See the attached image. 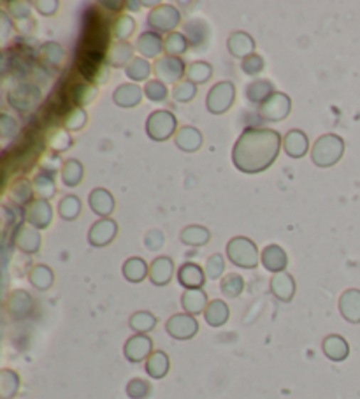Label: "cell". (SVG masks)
Masks as SVG:
<instances>
[{
  "label": "cell",
  "instance_id": "cell-1",
  "mask_svg": "<svg viewBox=\"0 0 360 399\" xmlns=\"http://www.w3.org/2000/svg\"><path fill=\"white\" fill-rule=\"evenodd\" d=\"M281 150V136L272 129H246L235 141L232 162L241 173L258 174L275 164Z\"/></svg>",
  "mask_w": 360,
  "mask_h": 399
},
{
  "label": "cell",
  "instance_id": "cell-2",
  "mask_svg": "<svg viewBox=\"0 0 360 399\" xmlns=\"http://www.w3.org/2000/svg\"><path fill=\"white\" fill-rule=\"evenodd\" d=\"M344 141L337 134H325L318 137L311 150V160L318 167H332L343 159Z\"/></svg>",
  "mask_w": 360,
  "mask_h": 399
},
{
  "label": "cell",
  "instance_id": "cell-3",
  "mask_svg": "<svg viewBox=\"0 0 360 399\" xmlns=\"http://www.w3.org/2000/svg\"><path fill=\"white\" fill-rule=\"evenodd\" d=\"M227 257L234 266L243 267V270H255L260 262V253H258L257 245L245 236L232 238L228 241Z\"/></svg>",
  "mask_w": 360,
  "mask_h": 399
},
{
  "label": "cell",
  "instance_id": "cell-4",
  "mask_svg": "<svg viewBox=\"0 0 360 399\" xmlns=\"http://www.w3.org/2000/svg\"><path fill=\"white\" fill-rule=\"evenodd\" d=\"M176 130H178V118L167 110L153 111L146 120V134L149 136V139L159 141V143L176 136L178 134Z\"/></svg>",
  "mask_w": 360,
  "mask_h": 399
},
{
  "label": "cell",
  "instance_id": "cell-5",
  "mask_svg": "<svg viewBox=\"0 0 360 399\" xmlns=\"http://www.w3.org/2000/svg\"><path fill=\"white\" fill-rule=\"evenodd\" d=\"M235 87L232 81H220L211 88L206 97V106L213 115H223L234 106Z\"/></svg>",
  "mask_w": 360,
  "mask_h": 399
},
{
  "label": "cell",
  "instance_id": "cell-6",
  "mask_svg": "<svg viewBox=\"0 0 360 399\" xmlns=\"http://www.w3.org/2000/svg\"><path fill=\"white\" fill-rule=\"evenodd\" d=\"M43 100V93L32 83H20L7 93V102L18 111H32Z\"/></svg>",
  "mask_w": 360,
  "mask_h": 399
},
{
  "label": "cell",
  "instance_id": "cell-7",
  "mask_svg": "<svg viewBox=\"0 0 360 399\" xmlns=\"http://www.w3.org/2000/svg\"><path fill=\"white\" fill-rule=\"evenodd\" d=\"M148 23L157 33H172L174 28L181 23V13H179V9H176L174 6L162 4V6L152 9V13L148 14Z\"/></svg>",
  "mask_w": 360,
  "mask_h": 399
},
{
  "label": "cell",
  "instance_id": "cell-8",
  "mask_svg": "<svg viewBox=\"0 0 360 399\" xmlns=\"http://www.w3.org/2000/svg\"><path fill=\"white\" fill-rule=\"evenodd\" d=\"M198 322L194 315L189 313H176L166 322V331L171 338L179 339V341H186L197 336L198 333Z\"/></svg>",
  "mask_w": 360,
  "mask_h": 399
},
{
  "label": "cell",
  "instance_id": "cell-9",
  "mask_svg": "<svg viewBox=\"0 0 360 399\" xmlns=\"http://www.w3.org/2000/svg\"><path fill=\"white\" fill-rule=\"evenodd\" d=\"M153 70H155L157 80L162 81V83H174L178 85L179 81H183V76L186 73L185 62L178 57H160L159 60H155V65H153Z\"/></svg>",
  "mask_w": 360,
  "mask_h": 399
},
{
  "label": "cell",
  "instance_id": "cell-10",
  "mask_svg": "<svg viewBox=\"0 0 360 399\" xmlns=\"http://www.w3.org/2000/svg\"><path fill=\"white\" fill-rule=\"evenodd\" d=\"M292 100L287 93L276 92L271 99L258 107V115L265 122H283L290 115Z\"/></svg>",
  "mask_w": 360,
  "mask_h": 399
},
{
  "label": "cell",
  "instance_id": "cell-11",
  "mask_svg": "<svg viewBox=\"0 0 360 399\" xmlns=\"http://www.w3.org/2000/svg\"><path fill=\"white\" fill-rule=\"evenodd\" d=\"M153 352H155L153 350V339L148 334H134L127 339L125 346H123V356L132 364L148 361V357Z\"/></svg>",
  "mask_w": 360,
  "mask_h": 399
},
{
  "label": "cell",
  "instance_id": "cell-12",
  "mask_svg": "<svg viewBox=\"0 0 360 399\" xmlns=\"http://www.w3.org/2000/svg\"><path fill=\"white\" fill-rule=\"evenodd\" d=\"M33 297L27 290L16 289L7 296L6 309L13 320H25L33 313Z\"/></svg>",
  "mask_w": 360,
  "mask_h": 399
},
{
  "label": "cell",
  "instance_id": "cell-13",
  "mask_svg": "<svg viewBox=\"0 0 360 399\" xmlns=\"http://www.w3.org/2000/svg\"><path fill=\"white\" fill-rule=\"evenodd\" d=\"M25 220H27L28 225L36 227L37 230L48 229L51 225V220H53V208L50 206L48 201L36 199L25 208Z\"/></svg>",
  "mask_w": 360,
  "mask_h": 399
},
{
  "label": "cell",
  "instance_id": "cell-14",
  "mask_svg": "<svg viewBox=\"0 0 360 399\" xmlns=\"http://www.w3.org/2000/svg\"><path fill=\"white\" fill-rule=\"evenodd\" d=\"M118 234V223L112 218H102L92 225L88 233V243L95 248H104L116 240Z\"/></svg>",
  "mask_w": 360,
  "mask_h": 399
},
{
  "label": "cell",
  "instance_id": "cell-15",
  "mask_svg": "<svg viewBox=\"0 0 360 399\" xmlns=\"http://www.w3.org/2000/svg\"><path fill=\"white\" fill-rule=\"evenodd\" d=\"M14 245L23 253L33 255V253H37L41 250L43 238H41L39 230H37L36 227L28 225V223H21V225L14 230Z\"/></svg>",
  "mask_w": 360,
  "mask_h": 399
},
{
  "label": "cell",
  "instance_id": "cell-16",
  "mask_svg": "<svg viewBox=\"0 0 360 399\" xmlns=\"http://www.w3.org/2000/svg\"><path fill=\"white\" fill-rule=\"evenodd\" d=\"M269 289H271L272 296H275L277 301H281V303H290V301L294 299L295 292H297V283H295V280L290 273L283 271V273H276L275 277L271 278Z\"/></svg>",
  "mask_w": 360,
  "mask_h": 399
},
{
  "label": "cell",
  "instance_id": "cell-17",
  "mask_svg": "<svg viewBox=\"0 0 360 399\" xmlns=\"http://www.w3.org/2000/svg\"><path fill=\"white\" fill-rule=\"evenodd\" d=\"M134 58H136L134 57V46L129 41H115L107 50L106 63L107 67H115V69H122V67L127 69Z\"/></svg>",
  "mask_w": 360,
  "mask_h": 399
},
{
  "label": "cell",
  "instance_id": "cell-18",
  "mask_svg": "<svg viewBox=\"0 0 360 399\" xmlns=\"http://www.w3.org/2000/svg\"><path fill=\"white\" fill-rule=\"evenodd\" d=\"M227 48L228 53L232 55L234 58H239V60H246V58L255 55V39L246 32H232L231 37L227 41Z\"/></svg>",
  "mask_w": 360,
  "mask_h": 399
},
{
  "label": "cell",
  "instance_id": "cell-19",
  "mask_svg": "<svg viewBox=\"0 0 360 399\" xmlns=\"http://www.w3.org/2000/svg\"><path fill=\"white\" fill-rule=\"evenodd\" d=\"M206 280H208V277H206V271L195 262H185L178 270L179 285L186 290L202 289L206 283Z\"/></svg>",
  "mask_w": 360,
  "mask_h": 399
},
{
  "label": "cell",
  "instance_id": "cell-20",
  "mask_svg": "<svg viewBox=\"0 0 360 399\" xmlns=\"http://www.w3.org/2000/svg\"><path fill=\"white\" fill-rule=\"evenodd\" d=\"M174 277V260L171 257H157L149 264V280L155 287H166Z\"/></svg>",
  "mask_w": 360,
  "mask_h": 399
},
{
  "label": "cell",
  "instance_id": "cell-21",
  "mask_svg": "<svg viewBox=\"0 0 360 399\" xmlns=\"http://www.w3.org/2000/svg\"><path fill=\"white\" fill-rule=\"evenodd\" d=\"M260 262L262 266L268 271H271V273H283L288 266L287 252H285L280 245H268L262 250Z\"/></svg>",
  "mask_w": 360,
  "mask_h": 399
},
{
  "label": "cell",
  "instance_id": "cell-22",
  "mask_svg": "<svg viewBox=\"0 0 360 399\" xmlns=\"http://www.w3.org/2000/svg\"><path fill=\"white\" fill-rule=\"evenodd\" d=\"M339 313L346 322L360 324V290L348 289L339 297Z\"/></svg>",
  "mask_w": 360,
  "mask_h": 399
},
{
  "label": "cell",
  "instance_id": "cell-23",
  "mask_svg": "<svg viewBox=\"0 0 360 399\" xmlns=\"http://www.w3.org/2000/svg\"><path fill=\"white\" fill-rule=\"evenodd\" d=\"M136 48L144 58H157L159 60L160 55L166 51V39H162L157 32H144L137 39Z\"/></svg>",
  "mask_w": 360,
  "mask_h": 399
},
{
  "label": "cell",
  "instance_id": "cell-24",
  "mask_svg": "<svg viewBox=\"0 0 360 399\" xmlns=\"http://www.w3.org/2000/svg\"><path fill=\"white\" fill-rule=\"evenodd\" d=\"M142 95H144V90H141V87H137V85H120L112 93V102L118 107H123V110H132L142 102Z\"/></svg>",
  "mask_w": 360,
  "mask_h": 399
},
{
  "label": "cell",
  "instance_id": "cell-25",
  "mask_svg": "<svg viewBox=\"0 0 360 399\" xmlns=\"http://www.w3.org/2000/svg\"><path fill=\"white\" fill-rule=\"evenodd\" d=\"M322 350H324L327 359L334 361V363H343L350 356V343L339 334H329L322 341Z\"/></svg>",
  "mask_w": 360,
  "mask_h": 399
},
{
  "label": "cell",
  "instance_id": "cell-26",
  "mask_svg": "<svg viewBox=\"0 0 360 399\" xmlns=\"http://www.w3.org/2000/svg\"><path fill=\"white\" fill-rule=\"evenodd\" d=\"M88 203L93 213L102 216V218H110V215L116 208L115 197H112V193L106 188H93L92 192H90Z\"/></svg>",
  "mask_w": 360,
  "mask_h": 399
},
{
  "label": "cell",
  "instance_id": "cell-27",
  "mask_svg": "<svg viewBox=\"0 0 360 399\" xmlns=\"http://www.w3.org/2000/svg\"><path fill=\"white\" fill-rule=\"evenodd\" d=\"M174 143L185 154H194V151L201 150L202 143H204V136L195 127H181L174 136Z\"/></svg>",
  "mask_w": 360,
  "mask_h": 399
},
{
  "label": "cell",
  "instance_id": "cell-28",
  "mask_svg": "<svg viewBox=\"0 0 360 399\" xmlns=\"http://www.w3.org/2000/svg\"><path fill=\"white\" fill-rule=\"evenodd\" d=\"M283 148L285 154L292 159H302L309 151V139L302 130H288L287 136L283 137Z\"/></svg>",
  "mask_w": 360,
  "mask_h": 399
},
{
  "label": "cell",
  "instance_id": "cell-29",
  "mask_svg": "<svg viewBox=\"0 0 360 399\" xmlns=\"http://www.w3.org/2000/svg\"><path fill=\"white\" fill-rule=\"evenodd\" d=\"M209 299H208V294L204 292L202 289L197 290H185L181 296V307L185 309V313L189 315H201V313L206 312L208 308Z\"/></svg>",
  "mask_w": 360,
  "mask_h": 399
},
{
  "label": "cell",
  "instance_id": "cell-30",
  "mask_svg": "<svg viewBox=\"0 0 360 399\" xmlns=\"http://www.w3.org/2000/svg\"><path fill=\"white\" fill-rule=\"evenodd\" d=\"M209 36H211V32H209V27L204 21L194 20L185 25V37L195 50H202V48L208 46Z\"/></svg>",
  "mask_w": 360,
  "mask_h": 399
},
{
  "label": "cell",
  "instance_id": "cell-31",
  "mask_svg": "<svg viewBox=\"0 0 360 399\" xmlns=\"http://www.w3.org/2000/svg\"><path fill=\"white\" fill-rule=\"evenodd\" d=\"M144 369L152 378L162 380L166 378L169 369H171V359H169V356L164 350H155L146 361Z\"/></svg>",
  "mask_w": 360,
  "mask_h": 399
},
{
  "label": "cell",
  "instance_id": "cell-32",
  "mask_svg": "<svg viewBox=\"0 0 360 399\" xmlns=\"http://www.w3.org/2000/svg\"><path fill=\"white\" fill-rule=\"evenodd\" d=\"M275 93V85L269 80H255L246 88V97L251 104H257V106L268 102Z\"/></svg>",
  "mask_w": 360,
  "mask_h": 399
},
{
  "label": "cell",
  "instance_id": "cell-33",
  "mask_svg": "<svg viewBox=\"0 0 360 399\" xmlns=\"http://www.w3.org/2000/svg\"><path fill=\"white\" fill-rule=\"evenodd\" d=\"M204 319L208 326L222 327L231 319V308L222 299H213L204 312Z\"/></svg>",
  "mask_w": 360,
  "mask_h": 399
},
{
  "label": "cell",
  "instance_id": "cell-34",
  "mask_svg": "<svg viewBox=\"0 0 360 399\" xmlns=\"http://www.w3.org/2000/svg\"><path fill=\"white\" fill-rule=\"evenodd\" d=\"M28 282L33 289L41 290V292H46L51 287L55 285V273L50 266H44V264H37L30 270L28 273Z\"/></svg>",
  "mask_w": 360,
  "mask_h": 399
},
{
  "label": "cell",
  "instance_id": "cell-35",
  "mask_svg": "<svg viewBox=\"0 0 360 399\" xmlns=\"http://www.w3.org/2000/svg\"><path fill=\"white\" fill-rule=\"evenodd\" d=\"M21 389V378L14 369L0 371V399H14Z\"/></svg>",
  "mask_w": 360,
  "mask_h": 399
},
{
  "label": "cell",
  "instance_id": "cell-36",
  "mask_svg": "<svg viewBox=\"0 0 360 399\" xmlns=\"http://www.w3.org/2000/svg\"><path fill=\"white\" fill-rule=\"evenodd\" d=\"M123 277L130 283H141L149 278V266L141 257H132L123 264Z\"/></svg>",
  "mask_w": 360,
  "mask_h": 399
},
{
  "label": "cell",
  "instance_id": "cell-37",
  "mask_svg": "<svg viewBox=\"0 0 360 399\" xmlns=\"http://www.w3.org/2000/svg\"><path fill=\"white\" fill-rule=\"evenodd\" d=\"M179 240H181L183 245L204 246L211 240V233H209V229H206V227L202 225H189L181 230Z\"/></svg>",
  "mask_w": 360,
  "mask_h": 399
},
{
  "label": "cell",
  "instance_id": "cell-38",
  "mask_svg": "<svg viewBox=\"0 0 360 399\" xmlns=\"http://www.w3.org/2000/svg\"><path fill=\"white\" fill-rule=\"evenodd\" d=\"M159 324V319L152 312H136L129 319V327L136 334H148Z\"/></svg>",
  "mask_w": 360,
  "mask_h": 399
},
{
  "label": "cell",
  "instance_id": "cell-39",
  "mask_svg": "<svg viewBox=\"0 0 360 399\" xmlns=\"http://www.w3.org/2000/svg\"><path fill=\"white\" fill-rule=\"evenodd\" d=\"M85 176V167L80 160L76 159H70L67 162H63L62 166V181L70 188L78 186L83 181Z\"/></svg>",
  "mask_w": 360,
  "mask_h": 399
},
{
  "label": "cell",
  "instance_id": "cell-40",
  "mask_svg": "<svg viewBox=\"0 0 360 399\" xmlns=\"http://www.w3.org/2000/svg\"><path fill=\"white\" fill-rule=\"evenodd\" d=\"M95 97H97V88L93 87V85H88V83L74 85V87L70 88V93H69L70 102L78 107L88 106L92 100H95Z\"/></svg>",
  "mask_w": 360,
  "mask_h": 399
},
{
  "label": "cell",
  "instance_id": "cell-41",
  "mask_svg": "<svg viewBox=\"0 0 360 399\" xmlns=\"http://www.w3.org/2000/svg\"><path fill=\"white\" fill-rule=\"evenodd\" d=\"M81 210H83V204L78 196H65L58 204V215L65 222L76 220L81 215Z\"/></svg>",
  "mask_w": 360,
  "mask_h": 399
},
{
  "label": "cell",
  "instance_id": "cell-42",
  "mask_svg": "<svg viewBox=\"0 0 360 399\" xmlns=\"http://www.w3.org/2000/svg\"><path fill=\"white\" fill-rule=\"evenodd\" d=\"M33 183H30L28 180L21 178V180L14 181V185L11 186V199L14 201L16 204L20 206H28L32 203V197H33Z\"/></svg>",
  "mask_w": 360,
  "mask_h": 399
},
{
  "label": "cell",
  "instance_id": "cell-43",
  "mask_svg": "<svg viewBox=\"0 0 360 399\" xmlns=\"http://www.w3.org/2000/svg\"><path fill=\"white\" fill-rule=\"evenodd\" d=\"M33 190L39 193V199L43 201H50L53 199L56 193V185L53 180V174L48 173H39L36 178H33Z\"/></svg>",
  "mask_w": 360,
  "mask_h": 399
},
{
  "label": "cell",
  "instance_id": "cell-44",
  "mask_svg": "<svg viewBox=\"0 0 360 399\" xmlns=\"http://www.w3.org/2000/svg\"><path fill=\"white\" fill-rule=\"evenodd\" d=\"M220 290H222L223 296L228 297V299H235V297L241 296L243 290H245V278L238 273L227 275V277L222 280V283H220Z\"/></svg>",
  "mask_w": 360,
  "mask_h": 399
},
{
  "label": "cell",
  "instance_id": "cell-45",
  "mask_svg": "<svg viewBox=\"0 0 360 399\" xmlns=\"http://www.w3.org/2000/svg\"><path fill=\"white\" fill-rule=\"evenodd\" d=\"M152 63L146 60V58L136 57L129 63V67L125 69V74L127 78L132 81H146L149 78V74H152ZM146 83H148V81H146Z\"/></svg>",
  "mask_w": 360,
  "mask_h": 399
},
{
  "label": "cell",
  "instance_id": "cell-46",
  "mask_svg": "<svg viewBox=\"0 0 360 399\" xmlns=\"http://www.w3.org/2000/svg\"><path fill=\"white\" fill-rule=\"evenodd\" d=\"M186 76L195 85H204L211 80L213 65L208 62H194L186 69Z\"/></svg>",
  "mask_w": 360,
  "mask_h": 399
},
{
  "label": "cell",
  "instance_id": "cell-47",
  "mask_svg": "<svg viewBox=\"0 0 360 399\" xmlns=\"http://www.w3.org/2000/svg\"><path fill=\"white\" fill-rule=\"evenodd\" d=\"M136 32V21L129 14H122V16L116 18L115 25H112L111 33L118 41H129V37Z\"/></svg>",
  "mask_w": 360,
  "mask_h": 399
},
{
  "label": "cell",
  "instance_id": "cell-48",
  "mask_svg": "<svg viewBox=\"0 0 360 399\" xmlns=\"http://www.w3.org/2000/svg\"><path fill=\"white\" fill-rule=\"evenodd\" d=\"M48 144H50L51 151H55V154H63V151L70 150V147L74 144V139L67 129H56L51 132Z\"/></svg>",
  "mask_w": 360,
  "mask_h": 399
},
{
  "label": "cell",
  "instance_id": "cell-49",
  "mask_svg": "<svg viewBox=\"0 0 360 399\" xmlns=\"http://www.w3.org/2000/svg\"><path fill=\"white\" fill-rule=\"evenodd\" d=\"M189 41H186L185 33L172 32L166 37V53L169 57H181L189 50Z\"/></svg>",
  "mask_w": 360,
  "mask_h": 399
},
{
  "label": "cell",
  "instance_id": "cell-50",
  "mask_svg": "<svg viewBox=\"0 0 360 399\" xmlns=\"http://www.w3.org/2000/svg\"><path fill=\"white\" fill-rule=\"evenodd\" d=\"M41 57H43V60L48 65H60L63 62V58H65V51H63V48L58 43L50 41V43H44L41 46Z\"/></svg>",
  "mask_w": 360,
  "mask_h": 399
},
{
  "label": "cell",
  "instance_id": "cell-51",
  "mask_svg": "<svg viewBox=\"0 0 360 399\" xmlns=\"http://www.w3.org/2000/svg\"><path fill=\"white\" fill-rule=\"evenodd\" d=\"M127 396L130 399H148L152 396V383L144 378H132L127 383Z\"/></svg>",
  "mask_w": 360,
  "mask_h": 399
},
{
  "label": "cell",
  "instance_id": "cell-52",
  "mask_svg": "<svg viewBox=\"0 0 360 399\" xmlns=\"http://www.w3.org/2000/svg\"><path fill=\"white\" fill-rule=\"evenodd\" d=\"M197 93H198L197 85L192 83L190 80L179 81V83L174 85V88H172V97H174V100H178V102H183V104L194 100Z\"/></svg>",
  "mask_w": 360,
  "mask_h": 399
},
{
  "label": "cell",
  "instance_id": "cell-53",
  "mask_svg": "<svg viewBox=\"0 0 360 399\" xmlns=\"http://www.w3.org/2000/svg\"><path fill=\"white\" fill-rule=\"evenodd\" d=\"M86 123H88V113H86L83 107H76V110H73L67 115L63 127H65L69 132H78V130L85 129Z\"/></svg>",
  "mask_w": 360,
  "mask_h": 399
},
{
  "label": "cell",
  "instance_id": "cell-54",
  "mask_svg": "<svg viewBox=\"0 0 360 399\" xmlns=\"http://www.w3.org/2000/svg\"><path fill=\"white\" fill-rule=\"evenodd\" d=\"M144 95L148 97L152 102H164L169 97V90L166 83L159 80H152L144 85Z\"/></svg>",
  "mask_w": 360,
  "mask_h": 399
},
{
  "label": "cell",
  "instance_id": "cell-55",
  "mask_svg": "<svg viewBox=\"0 0 360 399\" xmlns=\"http://www.w3.org/2000/svg\"><path fill=\"white\" fill-rule=\"evenodd\" d=\"M206 277L209 280H218L223 277L225 273V259L222 253H215V255H211L208 259V262H206Z\"/></svg>",
  "mask_w": 360,
  "mask_h": 399
},
{
  "label": "cell",
  "instance_id": "cell-56",
  "mask_svg": "<svg viewBox=\"0 0 360 399\" xmlns=\"http://www.w3.org/2000/svg\"><path fill=\"white\" fill-rule=\"evenodd\" d=\"M7 7H9V13L13 14L16 23L32 20V4L25 2V0H16V2L7 4Z\"/></svg>",
  "mask_w": 360,
  "mask_h": 399
},
{
  "label": "cell",
  "instance_id": "cell-57",
  "mask_svg": "<svg viewBox=\"0 0 360 399\" xmlns=\"http://www.w3.org/2000/svg\"><path fill=\"white\" fill-rule=\"evenodd\" d=\"M20 132V125H18V120H14L13 117H9L7 113H2L0 117V134H2L4 139H11L16 134Z\"/></svg>",
  "mask_w": 360,
  "mask_h": 399
},
{
  "label": "cell",
  "instance_id": "cell-58",
  "mask_svg": "<svg viewBox=\"0 0 360 399\" xmlns=\"http://www.w3.org/2000/svg\"><path fill=\"white\" fill-rule=\"evenodd\" d=\"M241 69H243V73L248 74V76H257V74H260L262 70L265 69V62L260 55L255 53V55H251V57L246 58V60H243Z\"/></svg>",
  "mask_w": 360,
  "mask_h": 399
},
{
  "label": "cell",
  "instance_id": "cell-59",
  "mask_svg": "<svg viewBox=\"0 0 360 399\" xmlns=\"http://www.w3.org/2000/svg\"><path fill=\"white\" fill-rule=\"evenodd\" d=\"M32 6L36 7L43 16H53L60 9L58 0H36V2H32Z\"/></svg>",
  "mask_w": 360,
  "mask_h": 399
},
{
  "label": "cell",
  "instance_id": "cell-60",
  "mask_svg": "<svg viewBox=\"0 0 360 399\" xmlns=\"http://www.w3.org/2000/svg\"><path fill=\"white\" fill-rule=\"evenodd\" d=\"M60 164H62V159H60L58 154H55V151H50V154L44 155L43 160H41V167H43L44 173L48 174H55L56 171H58Z\"/></svg>",
  "mask_w": 360,
  "mask_h": 399
},
{
  "label": "cell",
  "instance_id": "cell-61",
  "mask_svg": "<svg viewBox=\"0 0 360 399\" xmlns=\"http://www.w3.org/2000/svg\"><path fill=\"white\" fill-rule=\"evenodd\" d=\"M164 234L160 230H149L144 236V245L148 250H160L164 246Z\"/></svg>",
  "mask_w": 360,
  "mask_h": 399
},
{
  "label": "cell",
  "instance_id": "cell-62",
  "mask_svg": "<svg viewBox=\"0 0 360 399\" xmlns=\"http://www.w3.org/2000/svg\"><path fill=\"white\" fill-rule=\"evenodd\" d=\"M0 27H2V39H7L9 33L14 31V25L11 23L7 11H2V13H0Z\"/></svg>",
  "mask_w": 360,
  "mask_h": 399
},
{
  "label": "cell",
  "instance_id": "cell-63",
  "mask_svg": "<svg viewBox=\"0 0 360 399\" xmlns=\"http://www.w3.org/2000/svg\"><path fill=\"white\" fill-rule=\"evenodd\" d=\"M100 6L110 7V11H122L123 7H127V2H102Z\"/></svg>",
  "mask_w": 360,
  "mask_h": 399
},
{
  "label": "cell",
  "instance_id": "cell-64",
  "mask_svg": "<svg viewBox=\"0 0 360 399\" xmlns=\"http://www.w3.org/2000/svg\"><path fill=\"white\" fill-rule=\"evenodd\" d=\"M142 7V2H127V9L129 11H139Z\"/></svg>",
  "mask_w": 360,
  "mask_h": 399
}]
</instances>
